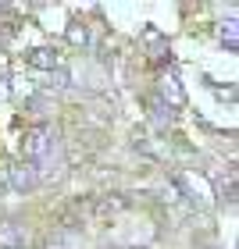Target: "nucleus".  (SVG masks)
Here are the masks:
<instances>
[{"instance_id": "obj_3", "label": "nucleus", "mask_w": 239, "mask_h": 249, "mask_svg": "<svg viewBox=\"0 0 239 249\" xmlns=\"http://www.w3.org/2000/svg\"><path fill=\"white\" fill-rule=\"evenodd\" d=\"M161 96L168 100V107H182V104H186V93H182L175 71H168V75L161 78Z\"/></svg>"}, {"instance_id": "obj_1", "label": "nucleus", "mask_w": 239, "mask_h": 249, "mask_svg": "<svg viewBox=\"0 0 239 249\" xmlns=\"http://www.w3.org/2000/svg\"><path fill=\"white\" fill-rule=\"evenodd\" d=\"M54 146H58V132H54L50 124H36V128H29L25 139H21V153H25L32 164H43L54 153Z\"/></svg>"}, {"instance_id": "obj_6", "label": "nucleus", "mask_w": 239, "mask_h": 249, "mask_svg": "<svg viewBox=\"0 0 239 249\" xmlns=\"http://www.w3.org/2000/svg\"><path fill=\"white\" fill-rule=\"evenodd\" d=\"M221 43L229 50H236V21H225V25H221Z\"/></svg>"}, {"instance_id": "obj_5", "label": "nucleus", "mask_w": 239, "mask_h": 249, "mask_svg": "<svg viewBox=\"0 0 239 249\" xmlns=\"http://www.w3.org/2000/svg\"><path fill=\"white\" fill-rule=\"evenodd\" d=\"M0 246H4V249H21V246H25V239L18 235V224H11V221L0 224Z\"/></svg>"}, {"instance_id": "obj_7", "label": "nucleus", "mask_w": 239, "mask_h": 249, "mask_svg": "<svg viewBox=\"0 0 239 249\" xmlns=\"http://www.w3.org/2000/svg\"><path fill=\"white\" fill-rule=\"evenodd\" d=\"M154 121H157V124L172 121V107H164V104H154Z\"/></svg>"}, {"instance_id": "obj_4", "label": "nucleus", "mask_w": 239, "mask_h": 249, "mask_svg": "<svg viewBox=\"0 0 239 249\" xmlns=\"http://www.w3.org/2000/svg\"><path fill=\"white\" fill-rule=\"evenodd\" d=\"M29 64L32 68H50V71H54V68H61V53L54 47H36L29 53Z\"/></svg>"}, {"instance_id": "obj_2", "label": "nucleus", "mask_w": 239, "mask_h": 249, "mask_svg": "<svg viewBox=\"0 0 239 249\" xmlns=\"http://www.w3.org/2000/svg\"><path fill=\"white\" fill-rule=\"evenodd\" d=\"M36 167L32 164H15L11 167V185H15L18 192H29V189H36Z\"/></svg>"}, {"instance_id": "obj_8", "label": "nucleus", "mask_w": 239, "mask_h": 249, "mask_svg": "<svg viewBox=\"0 0 239 249\" xmlns=\"http://www.w3.org/2000/svg\"><path fill=\"white\" fill-rule=\"evenodd\" d=\"M68 39H72V43H86V25H79V21H75V25L68 29Z\"/></svg>"}]
</instances>
